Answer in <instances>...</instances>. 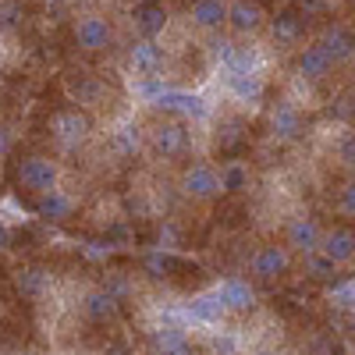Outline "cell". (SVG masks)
Returning <instances> with one entry per match:
<instances>
[{
  "label": "cell",
  "instance_id": "30bf717a",
  "mask_svg": "<svg viewBox=\"0 0 355 355\" xmlns=\"http://www.w3.org/2000/svg\"><path fill=\"white\" fill-rule=\"evenodd\" d=\"M334 68L338 64L331 61V53L320 43H306V46H299V53H295V78H299L302 85H323L334 75Z\"/></svg>",
  "mask_w": 355,
  "mask_h": 355
},
{
  "label": "cell",
  "instance_id": "5bb4252c",
  "mask_svg": "<svg viewBox=\"0 0 355 355\" xmlns=\"http://www.w3.org/2000/svg\"><path fill=\"white\" fill-rule=\"evenodd\" d=\"M15 288H18V295H21L25 302H36L40 306L46 295L53 291V274L46 270L43 263L28 259V263H21L18 270H15Z\"/></svg>",
  "mask_w": 355,
  "mask_h": 355
},
{
  "label": "cell",
  "instance_id": "ba28073f",
  "mask_svg": "<svg viewBox=\"0 0 355 355\" xmlns=\"http://www.w3.org/2000/svg\"><path fill=\"white\" fill-rule=\"evenodd\" d=\"M291 249L284 242H263L252 256H249V274L259 281V284H274L281 281L288 270H291Z\"/></svg>",
  "mask_w": 355,
  "mask_h": 355
},
{
  "label": "cell",
  "instance_id": "603a6c76",
  "mask_svg": "<svg viewBox=\"0 0 355 355\" xmlns=\"http://www.w3.org/2000/svg\"><path fill=\"white\" fill-rule=\"evenodd\" d=\"M224 89L242 103H259L266 96V78L259 71H224Z\"/></svg>",
  "mask_w": 355,
  "mask_h": 355
},
{
  "label": "cell",
  "instance_id": "ffe728a7",
  "mask_svg": "<svg viewBox=\"0 0 355 355\" xmlns=\"http://www.w3.org/2000/svg\"><path fill=\"white\" fill-rule=\"evenodd\" d=\"M320 252L327 256L331 263H338V266H348V263L355 259V227H348V224L323 227Z\"/></svg>",
  "mask_w": 355,
  "mask_h": 355
},
{
  "label": "cell",
  "instance_id": "3957f363",
  "mask_svg": "<svg viewBox=\"0 0 355 355\" xmlns=\"http://www.w3.org/2000/svg\"><path fill=\"white\" fill-rule=\"evenodd\" d=\"M61 82H64L68 100L78 103V107L89 110V114H103V110H107V100H110V93H114V85H117V78L107 82V78L93 75L89 68H78V64L64 68Z\"/></svg>",
  "mask_w": 355,
  "mask_h": 355
},
{
  "label": "cell",
  "instance_id": "d6a6232c",
  "mask_svg": "<svg viewBox=\"0 0 355 355\" xmlns=\"http://www.w3.org/2000/svg\"><path fill=\"white\" fill-rule=\"evenodd\" d=\"M11 245V231H8V224L0 220V249H8Z\"/></svg>",
  "mask_w": 355,
  "mask_h": 355
},
{
  "label": "cell",
  "instance_id": "836d02e7",
  "mask_svg": "<svg viewBox=\"0 0 355 355\" xmlns=\"http://www.w3.org/2000/svg\"><path fill=\"white\" fill-rule=\"evenodd\" d=\"M252 355H284V352H277V348H274V345H263V348H256V352H252Z\"/></svg>",
  "mask_w": 355,
  "mask_h": 355
},
{
  "label": "cell",
  "instance_id": "484cf974",
  "mask_svg": "<svg viewBox=\"0 0 355 355\" xmlns=\"http://www.w3.org/2000/svg\"><path fill=\"white\" fill-rule=\"evenodd\" d=\"M142 146H146V135H142L135 125L110 132V150H114L117 157H121V160H135V157L142 153Z\"/></svg>",
  "mask_w": 355,
  "mask_h": 355
},
{
  "label": "cell",
  "instance_id": "f1b7e54d",
  "mask_svg": "<svg viewBox=\"0 0 355 355\" xmlns=\"http://www.w3.org/2000/svg\"><path fill=\"white\" fill-rule=\"evenodd\" d=\"M338 214L355 217V178H348V182L338 189Z\"/></svg>",
  "mask_w": 355,
  "mask_h": 355
},
{
  "label": "cell",
  "instance_id": "e0dca14e",
  "mask_svg": "<svg viewBox=\"0 0 355 355\" xmlns=\"http://www.w3.org/2000/svg\"><path fill=\"white\" fill-rule=\"evenodd\" d=\"M125 61L132 75H160L167 64V50L160 46V40H135L125 53Z\"/></svg>",
  "mask_w": 355,
  "mask_h": 355
},
{
  "label": "cell",
  "instance_id": "9a60e30c",
  "mask_svg": "<svg viewBox=\"0 0 355 355\" xmlns=\"http://www.w3.org/2000/svg\"><path fill=\"white\" fill-rule=\"evenodd\" d=\"M171 15L160 0H139L132 8V28H135V40H160L164 28H167Z\"/></svg>",
  "mask_w": 355,
  "mask_h": 355
},
{
  "label": "cell",
  "instance_id": "7a4b0ae2",
  "mask_svg": "<svg viewBox=\"0 0 355 355\" xmlns=\"http://www.w3.org/2000/svg\"><path fill=\"white\" fill-rule=\"evenodd\" d=\"M46 135H50V142L57 146V150L75 153L78 146H85L89 135H93V114L68 100L64 107L50 110V117H46Z\"/></svg>",
  "mask_w": 355,
  "mask_h": 355
},
{
  "label": "cell",
  "instance_id": "4fadbf2b",
  "mask_svg": "<svg viewBox=\"0 0 355 355\" xmlns=\"http://www.w3.org/2000/svg\"><path fill=\"white\" fill-rule=\"evenodd\" d=\"M227 316L224 302L217 299V291H202V295H192L189 302H182V320L192 323V327H206V331H214L217 323Z\"/></svg>",
  "mask_w": 355,
  "mask_h": 355
},
{
  "label": "cell",
  "instance_id": "4316f807",
  "mask_svg": "<svg viewBox=\"0 0 355 355\" xmlns=\"http://www.w3.org/2000/svg\"><path fill=\"white\" fill-rule=\"evenodd\" d=\"M220 189L227 192V196H234V192H245L249 189V164L245 160H224L220 167Z\"/></svg>",
  "mask_w": 355,
  "mask_h": 355
},
{
  "label": "cell",
  "instance_id": "7c38bea8",
  "mask_svg": "<svg viewBox=\"0 0 355 355\" xmlns=\"http://www.w3.org/2000/svg\"><path fill=\"white\" fill-rule=\"evenodd\" d=\"M266 21H270V18H266V4H263V0H227V28L239 40L256 36Z\"/></svg>",
  "mask_w": 355,
  "mask_h": 355
},
{
  "label": "cell",
  "instance_id": "2e32d148",
  "mask_svg": "<svg viewBox=\"0 0 355 355\" xmlns=\"http://www.w3.org/2000/svg\"><path fill=\"white\" fill-rule=\"evenodd\" d=\"M266 25H270V40L277 46H299L302 36H306V28H309V18L299 11V4H295V8H284V11L270 15Z\"/></svg>",
  "mask_w": 355,
  "mask_h": 355
},
{
  "label": "cell",
  "instance_id": "d6986e66",
  "mask_svg": "<svg viewBox=\"0 0 355 355\" xmlns=\"http://www.w3.org/2000/svg\"><path fill=\"white\" fill-rule=\"evenodd\" d=\"M316 43L331 53V61H334V64H348V61H355V33H352L348 25H341V21L323 25Z\"/></svg>",
  "mask_w": 355,
  "mask_h": 355
},
{
  "label": "cell",
  "instance_id": "9c48e42d",
  "mask_svg": "<svg viewBox=\"0 0 355 355\" xmlns=\"http://www.w3.org/2000/svg\"><path fill=\"white\" fill-rule=\"evenodd\" d=\"M266 135L274 142H299L306 135V114L295 100H277L266 110Z\"/></svg>",
  "mask_w": 355,
  "mask_h": 355
},
{
  "label": "cell",
  "instance_id": "d4e9b609",
  "mask_svg": "<svg viewBox=\"0 0 355 355\" xmlns=\"http://www.w3.org/2000/svg\"><path fill=\"white\" fill-rule=\"evenodd\" d=\"M217 57L224 71H256L259 68V50L252 43H217Z\"/></svg>",
  "mask_w": 355,
  "mask_h": 355
},
{
  "label": "cell",
  "instance_id": "cb8c5ba5",
  "mask_svg": "<svg viewBox=\"0 0 355 355\" xmlns=\"http://www.w3.org/2000/svg\"><path fill=\"white\" fill-rule=\"evenodd\" d=\"M153 107L171 110V114H182V117H210V107H206V100L196 96V93H185V89H164L160 100H157Z\"/></svg>",
  "mask_w": 355,
  "mask_h": 355
},
{
  "label": "cell",
  "instance_id": "8992f818",
  "mask_svg": "<svg viewBox=\"0 0 355 355\" xmlns=\"http://www.w3.org/2000/svg\"><path fill=\"white\" fill-rule=\"evenodd\" d=\"M178 192L192 202H214L217 196H224L220 171L210 160H185L182 174H178Z\"/></svg>",
  "mask_w": 355,
  "mask_h": 355
},
{
  "label": "cell",
  "instance_id": "f546056e",
  "mask_svg": "<svg viewBox=\"0 0 355 355\" xmlns=\"http://www.w3.org/2000/svg\"><path fill=\"white\" fill-rule=\"evenodd\" d=\"M334 306H341V309H355V277L345 281V284L334 291Z\"/></svg>",
  "mask_w": 355,
  "mask_h": 355
},
{
  "label": "cell",
  "instance_id": "8fae6325",
  "mask_svg": "<svg viewBox=\"0 0 355 355\" xmlns=\"http://www.w3.org/2000/svg\"><path fill=\"white\" fill-rule=\"evenodd\" d=\"M320 242H323V227H320V220H313V217H306V214L284 220V245H288L295 256H302V259H306V256L320 252Z\"/></svg>",
  "mask_w": 355,
  "mask_h": 355
},
{
  "label": "cell",
  "instance_id": "7402d4cb",
  "mask_svg": "<svg viewBox=\"0 0 355 355\" xmlns=\"http://www.w3.org/2000/svg\"><path fill=\"white\" fill-rule=\"evenodd\" d=\"M214 291L227 313H252L256 309V291L242 277H224L220 284H214Z\"/></svg>",
  "mask_w": 355,
  "mask_h": 355
},
{
  "label": "cell",
  "instance_id": "4dcf8cb0",
  "mask_svg": "<svg viewBox=\"0 0 355 355\" xmlns=\"http://www.w3.org/2000/svg\"><path fill=\"white\" fill-rule=\"evenodd\" d=\"M15 153V132L8 121H0V160H8Z\"/></svg>",
  "mask_w": 355,
  "mask_h": 355
},
{
  "label": "cell",
  "instance_id": "ac0fdd59",
  "mask_svg": "<svg viewBox=\"0 0 355 355\" xmlns=\"http://www.w3.org/2000/svg\"><path fill=\"white\" fill-rule=\"evenodd\" d=\"M75 210H78V202H75V196L64 192V189H50V192L40 196L36 206H33V214H36L43 224H68V220L75 217Z\"/></svg>",
  "mask_w": 355,
  "mask_h": 355
},
{
  "label": "cell",
  "instance_id": "44dd1931",
  "mask_svg": "<svg viewBox=\"0 0 355 355\" xmlns=\"http://www.w3.org/2000/svg\"><path fill=\"white\" fill-rule=\"evenodd\" d=\"M189 25L199 28V33H220L227 25V0H192Z\"/></svg>",
  "mask_w": 355,
  "mask_h": 355
},
{
  "label": "cell",
  "instance_id": "52a82bcc",
  "mask_svg": "<svg viewBox=\"0 0 355 355\" xmlns=\"http://www.w3.org/2000/svg\"><path fill=\"white\" fill-rule=\"evenodd\" d=\"M75 313L82 320V327H110V323L117 320V313H121V299H117L110 288L89 284L75 299Z\"/></svg>",
  "mask_w": 355,
  "mask_h": 355
},
{
  "label": "cell",
  "instance_id": "6da1fadb",
  "mask_svg": "<svg viewBox=\"0 0 355 355\" xmlns=\"http://www.w3.org/2000/svg\"><path fill=\"white\" fill-rule=\"evenodd\" d=\"M8 160H11L8 164L11 192L25 210H33L36 199L46 196L50 189H57V182H61V167H57V160L43 150H15Z\"/></svg>",
  "mask_w": 355,
  "mask_h": 355
},
{
  "label": "cell",
  "instance_id": "5b68a950",
  "mask_svg": "<svg viewBox=\"0 0 355 355\" xmlns=\"http://www.w3.org/2000/svg\"><path fill=\"white\" fill-rule=\"evenodd\" d=\"M146 146L150 153L164 164H174V160H185L189 150H192V128L178 117H164L160 125H153L146 132Z\"/></svg>",
  "mask_w": 355,
  "mask_h": 355
},
{
  "label": "cell",
  "instance_id": "83f0119b",
  "mask_svg": "<svg viewBox=\"0 0 355 355\" xmlns=\"http://www.w3.org/2000/svg\"><path fill=\"white\" fill-rule=\"evenodd\" d=\"M334 160H338L345 171L355 174V132H345V135L338 139V146H334Z\"/></svg>",
  "mask_w": 355,
  "mask_h": 355
},
{
  "label": "cell",
  "instance_id": "277c9868",
  "mask_svg": "<svg viewBox=\"0 0 355 355\" xmlns=\"http://www.w3.org/2000/svg\"><path fill=\"white\" fill-rule=\"evenodd\" d=\"M114 40H117V28H114V21L107 15L85 11V15L71 18V46L82 57H103V53H110Z\"/></svg>",
  "mask_w": 355,
  "mask_h": 355
},
{
  "label": "cell",
  "instance_id": "1f68e13d",
  "mask_svg": "<svg viewBox=\"0 0 355 355\" xmlns=\"http://www.w3.org/2000/svg\"><path fill=\"white\" fill-rule=\"evenodd\" d=\"M100 355H132V348H128L125 341H117V338H114V341H107V345H103V352H100Z\"/></svg>",
  "mask_w": 355,
  "mask_h": 355
}]
</instances>
